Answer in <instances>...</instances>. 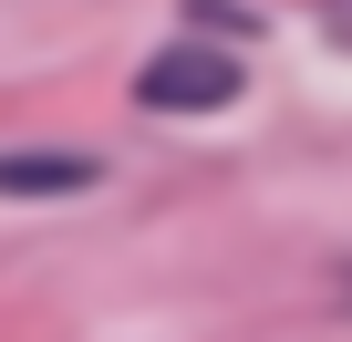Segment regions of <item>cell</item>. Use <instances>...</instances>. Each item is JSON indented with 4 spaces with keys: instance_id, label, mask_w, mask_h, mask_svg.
Returning <instances> with one entry per match:
<instances>
[{
    "instance_id": "obj_1",
    "label": "cell",
    "mask_w": 352,
    "mask_h": 342,
    "mask_svg": "<svg viewBox=\"0 0 352 342\" xmlns=\"http://www.w3.org/2000/svg\"><path fill=\"white\" fill-rule=\"evenodd\" d=\"M135 94H145L155 114H218V104L239 94V63L208 52V42H176V52H155V63L135 73Z\"/></svg>"
},
{
    "instance_id": "obj_2",
    "label": "cell",
    "mask_w": 352,
    "mask_h": 342,
    "mask_svg": "<svg viewBox=\"0 0 352 342\" xmlns=\"http://www.w3.org/2000/svg\"><path fill=\"white\" fill-rule=\"evenodd\" d=\"M83 177H94L83 156H11V166H0V187H11V197H73Z\"/></svg>"
}]
</instances>
